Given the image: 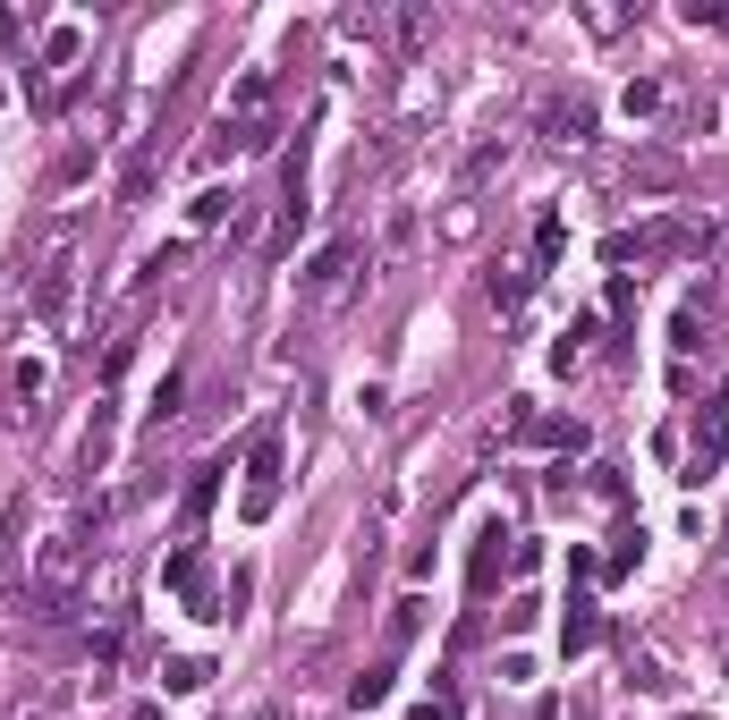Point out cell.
<instances>
[{
	"label": "cell",
	"instance_id": "cell-1",
	"mask_svg": "<svg viewBox=\"0 0 729 720\" xmlns=\"http://www.w3.org/2000/svg\"><path fill=\"white\" fill-rule=\"evenodd\" d=\"M76 576H85V534H51L43 552H34V576H25V610H43V619H60L76 594Z\"/></svg>",
	"mask_w": 729,
	"mask_h": 720
},
{
	"label": "cell",
	"instance_id": "cell-2",
	"mask_svg": "<svg viewBox=\"0 0 729 720\" xmlns=\"http://www.w3.org/2000/svg\"><path fill=\"white\" fill-rule=\"evenodd\" d=\"M271 508H280V432H255V450H246V492H238V517H246V526H264Z\"/></svg>",
	"mask_w": 729,
	"mask_h": 720
},
{
	"label": "cell",
	"instance_id": "cell-3",
	"mask_svg": "<svg viewBox=\"0 0 729 720\" xmlns=\"http://www.w3.org/2000/svg\"><path fill=\"white\" fill-rule=\"evenodd\" d=\"M162 585L187 601L195 619H229V610H220V594H213V576H204V552H195V543H178V552L162 559Z\"/></svg>",
	"mask_w": 729,
	"mask_h": 720
},
{
	"label": "cell",
	"instance_id": "cell-4",
	"mask_svg": "<svg viewBox=\"0 0 729 720\" xmlns=\"http://www.w3.org/2000/svg\"><path fill=\"white\" fill-rule=\"evenodd\" d=\"M603 645V601L594 594H568V610H559V652L577 661V652H594Z\"/></svg>",
	"mask_w": 729,
	"mask_h": 720
},
{
	"label": "cell",
	"instance_id": "cell-5",
	"mask_svg": "<svg viewBox=\"0 0 729 720\" xmlns=\"http://www.w3.org/2000/svg\"><path fill=\"white\" fill-rule=\"evenodd\" d=\"M721 457H729V424H721V415H696V441H687V475L679 483L721 475Z\"/></svg>",
	"mask_w": 729,
	"mask_h": 720
},
{
	"label": "cell",
	"instance_id": "cell-6",
	"mask_svg": "<svg viewBox=\"0 0 729 720\" xmlns=\"http://www.w3.org/2000/svg\"><path fill=\"white\" fill-rule=\"evenodd\" d=\"M264 111H271V69H246L238 85H229V111H220V120L229 127H271Z\"/></svg>",
	"mask_w": 729,
	"mask_h": 720
},
{
	"label": "cell",
	"instance_id": "cell-7",
	"mask_svg": "<svg viewBox=\"0 0 729 720\" xmlns=\"http://www.w3.org/2000/svg\"><path fill=\"white\" fill-rule=\"evenodd\" d=\"M220 475H229V450H213V457H195V466H187V526H204V517H213Z\"/></svg>",
	"mask_w": 729,
	"mask_h": 720
},
{
	"label": "cell",
	"instance_id": "cell-8",
	"mask_svg": "<svg viewBox=\"0 0 729 720\" xmlns=\"http://www.w3.org/2000/svg\"><path fill=\"white\" fill-rule=\"evenodd\" d=\"M543 136H552V144H585V136H594V102H585V94L543 102Z\"/></svg>",
	"mask_w": 729,
	"mask_h": 720
},
{
	"label": "cell",
	"instance_id": "cell-9",
	"mask_svg": "<svg viewBox=\"0 0 729 720\" xmlns=\"http://www.w3.org/2000/svg\"><path fill=\"white\" fill-rule=\"evenodd\" d=\"M25 306H34V322H69V255H51V264H43V280H34Z\"/></svg>",
	"mask_w": 729,
	"mask_h": 720
},
{
	"label": "cell",
	"instance_id": "cell-10",
	"mask_svg": "<svg viewBox=\"0 0 729 720\" xmlns=\"http://www.w3.org/2000/svg\"><path fill=\"white\" fill-rule=\"evenodd\" d=\"M111 450H120V424H111V408H94V424H85V441H76V466H85V475H102V466H111Z\"/></svg>",
	"mask_w": 729,
	"mask_h": 720
},
{
	"label": "cell",
	"instance_id": "cell-11",
	"mask_svg": "<svg viewBox=\"0 0 729 720\" xmlns=\"http://www.w3.org/2000/svg\"><path fill=\"white\" fill-rule=\"evenodd\" d=\"M492 306H501V313H517V306H526V288H535V264H492Z\"/></svg>",
	"mask_w": 729,
	"mask_h": 720
},
{
	"label": "cell",
	"instance_id": "cell-12",
	"mask_svg": "<svg viewBox=\"0 0 729 720\" xmlns=\"http://www.w3.org/2000/svg\"><path fill=\"white\" fill-rule=\"evenodd\" d=\"M348 264H357V238H331L315 264H306V288H340V280H348Z\"/></svg>",
	"mask_w": 729,
	"mask_h": 720
},
{
	"label": "cell",
	"instance_id": "cell-13",
	"mask_svg": "<svg viewBox=\"0 0 729 720\" xmlns=\"http://www.w3.org/2000/svg\"><path fill=\"white\" fill-rule=\"evenodd\" d=\"M526 441H543V450H568V457H577V450H585V424H577V415H535V424H526Z\"/></svg>",
	"mask_w": 729,
	"mask_h": 720
},
{
	"label": "cell",
	"instance_id": "cell-14",
	"mask_svg": "<svg viewBox=\"0 0 729 720\" xmlns=\"http://www.w3.org/2000/svg\"><path fill=\"white\" fill-rule=\"evenodd\" d=\"M195 687H213V661H195V652L162 661V696H195Z\"/></svg>",
	"mask_w": 729,
	"mask_h": 720
},
{
	"label": "cell",
	"instance_id": "cell-15",
	"mask_svg": "<svg viewBox=\"0 0 729 720\" xmlns=\"http://www.w3.org/2000/svg\"><path fill=\"white\" fill-rule=\"evenodd\" d=\"M390 678H399V661H373L364 678H348V703H357V712H373V703H390Z\"/></svg>",
	"mask_w": 729,
	"mask_h": 720
},
{
	"label": "cell",
	"instance_id": "cell-16",
	"mask_svg": "<svg viewBox=\"0 0 729 720\" xmlns=\"http://www.w3.org/2000/svg\"><path fill=\"white\" fill-rule=\"evenodd\" d=\"M501 162H510V144H501V136H484V144H475V153H466V169H459V187H466V195H475V187H484V178H492V169H501Z\"/></svg>",
	"mask_w": 729,
	"mask_h": 720
},
{
	"label": "cell",
	"instance_id": "cell-17",
	"mask_svg": "<svg viewBox=\"0 0 729 720\" xmlns=\"http://www.w3.org/2000/svg\"><path fill=\"white\" fill-rule=\"evenodd\" d=\"M559 255H568V220H559V213H543V220H535V271H552Z\"/></svg>",
	"mask_w": 729,
	"mask_h": 720
},
{
	"label": "cell",
	"instance_id": "cell-18",
	"mask_svg": "<svg viewBox=\"0 0 729 720\" xmlns=\"http://www.w3.org/2000/svg\"><path fill=\"white\" fill-rule=\"evenodd\" d=\"M220 220H238V195H229V187H204V195H195V229H220Z\"/></svg>",
	"mask_w": 729,
	"mask_h": 720
},
{
	"label": "cell",
	"instance_id": "cell-19",
	"mask_svg": "<svg viewBox=\"0 0 729 720\" xmlns=\"http://www.w3.org/2000/svg\"><path fill=\"white\" fill-rule=\"evenodd\" d=\"M76 51H85V34H76V25H51L43 34V69H69Z\"/></svg>",
	"mask_w": 729,
	"mask_h": 720
},
{
	"label": "cell",
	"instance_id": "cell-20",
	"mask_svg": "<svg viewBox=\"0 0 729 720\" xmlns=\"http://www.w3.org/2000/svg\"><path fill=\"white\" fill-rule=\"evenodd\" d=\"M619 111H628V120H654V111H661V85H654V76H636L628 94H619Z\"/></svg>",
	"mask_w": 729,
	"mask_h": 720
},
{
	"label": "cell",
	"instance_id": "cell-21",
	"mask_svg": "<svg viewBox=\"0 0 729 720\" xmlns=\"http://www.w3.org/2000/svg\"><path fill=\"white\" fill-rule=\"evenodd\" d=\"M415 720H466V703H459V687H433V696L415 703Z\"/></svg>",
	"mask_w": 729,
	"mask_h": 720
},
{
	"label": "cell",
	"instance_id": "cell-22",
	"mask_svg": "<svg viewBox=\"0 0 729 720\" xmlns=\"http://www.w3.org/2000/svg\"><path fill=\"white\" fill-rule=\"evenodd\" d=\"M178 399H187V373H162V390H153V424H171Z\"/></svg>",
	"mask_w": 729,
	"mask_h": 720
},
{
	"label": "cell",
	"instance_id": "cell-23",
	"mask_svg": "<svg viewBox=\"0 0 729 720\" xmlns=\"http://www.w3.org/2000/svg\"><path fill=\"white\" fill-rule=\"evenodd\" d=\"M415 627H424V601H399V610H390V645H415Z\"/></svg>",
	"mask_w": 729,
	"mask_h": 720
},
{
	"label": "cell",
	"instance_id": "cell-24",
	"mask_svg": "<svg viewBox=\"0 0 729 720\" xmlns=\"http://www.w3.org/2000/svg\"><path fill=\"white\" fill-rule=\"evenodd\" d=\"M603 313H619V322L636 313V280H628V271H610V288H603Z\"/></svg>",
	"mask_w": 729,
	"mask_h": 720
},
{
	"label": "cell",
	"instance_id": "cell-25",
	"mask_svg": "<svg viewBox=\"0 0 729 720\" xmlns=\"http://www.w3.org/2000/svg\"><path fill=\"white\" fill-rule=\"evenodd\" d=\"M670 348H679V357H687V348H705V322H696V306H679V322H670Z\"/></svg>",
	"mask_w": 729,
	"mask_h": 720
},
{
	"label": "cell",
	"instance_id": "cell-26",
	"mask_svg": "<svg viewBox=\"0 0 729 720\" xmlns=\"http://www.w3.org/2000/svg\"><path fill=\"white\" fill-rule=\"evenodd\" d=\"M543 568V543H526V534H510V576H535Z\"/></svg>",
	"mask_w": 729,
	"mask_h": 720
},
{
	"label": "cell",
	"instance_id": "cell-27",
	"mask_svg": "<svg viewBox=\"0 0 729 720\" xmlns=\"http://www.w3.org/2000/svg\"><path fill=\"white\" fill-rule=\"evenodd\" d=\"M679 18H687V25H729V0H687Z\"/></svg>",
	"mask_w": 729,
	"mask_h": 720
},
{
	"label": "cell",
	"instance_id": "cell-28",
	"mask_svg": "<svg viewBox=\"0 0 729 720\" xmlns=\"http://www.w3.org/2000/svg\"><path fill=\"white\" fill-rule=\"evenodd\" d=\"M145 195H153V162H136V169L120 178V204H145Z\"/></svg>",
	"mask_w": 729,
	"mask_h": 720
},
{
	"label": "cell",
	"instance_id": "cell-29",
	"mask_svg": "<svg viewBox=\"0 0 729 720\" xmlns=\"http://www.w3.org/2000/svg\"><path fill=\"white\" fill-rule=\"evenodd\" d=\"M594 501H610V508L628 501V483H619V466H594Z\"/></svg>",
	"mask_w": 729,
	"mask_h": 720
},
{
	"label": "cell",
	"instance_id": "cell-30",
	"mask_svg": "<svg viewBox=\"0 0 729 720\" xmlns=\"http://www.w3.org/2000/svg\"><path fill=\"white\" fill-rule=\"evenodd\" d=\"M127 720H162V703H136V712H127Z\"/></svg>",
	"mask_w": 729,
	"mask_h": 720
},
{
	"label": "cell",
	"instance_id": "cell-31",
	"mask_svg": "<svg viewBox=\"0 0 729 720\" xmlns=\"http://www.w3.org/2000/svg\"><path fill=\"white\" fill-rule=\"evenodd\" d=\"M712 399H721V408H712V415H721V424H729V382H721V390H712Z\"/></svg>",
	"mask_w": 729,
	"mask_h": 720
},
{
	"label": "cell",
	"instance_id": "cell-32",
	"mask_svg": "<svg viewBox=\"0 0 729 720\" xmlns=\"http://www.w3.org/2000/svg\"><path fill=\"white\" fill-rule=\"evenodd\" d=\"M679 720H705V712H679Z\"/></svg>",
	"mask_w": 729,
	"mask_h": 720
},
{
	"label": "cell",
	"instance_id": "cell-33",
	"mask_svg": "<svg viewBox=\"0 0 729 720\" xmlns=\"http://www.w3.org/2000/svg\"><path fill=\"white\" fill-rule=\"evenodd\" d=\"M25 720H51V712H25Z\"/></svg>",
	"mask_w": 729,
	"mask_h": 720
}]
</instances>
